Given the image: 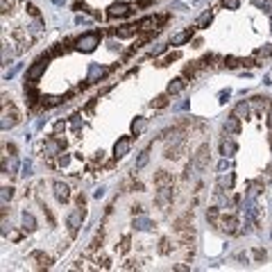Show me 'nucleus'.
<instances>
[{
	"label": "nucleus",
	"mask_w": 272,
	"mask_h": 272,
	"mask_svg": "<svg viewBox=\"0 0 272 272\" xmlns=\"http://www.w3.org/2000/svg\"><path fill=\"white\" fill-rule=\"evenodd\" d=\"M21 123V111H18L14 105H2V130H12V127H16V125Z\"/></svg>",
	"instance_id": "f257e3e1"
},
{
	"label": "nucleus",
	"mask_w": 272,
	"mask_h": 272,
	"mask_svg": "<svg viewBox=\"0 0 272 272\" xmlns=\"http://www.w3.org/2000/svg\"><path fill=\"white\" fill-rule=\"evenodd\" d=\"M98 43H100V34H98V32H89V34H84V36L77 39L75 48L77 50H82V53H93Z\"/></svg>",
	"instance_id": "f03ea898"
},
{
	"label": "nucleus",
	"mask_w": 272,
	"mask_h": 272,
	"mask_svg": "<svg viewBox=\"0 0 272 272\" xmlns=\"http://www.w3.org/2000/svg\"><path fill=\"white\" fill-rule=\"evenodd\" d=\"M82 220H84V207H77L68 213V218H66V227L71 231V236H75L77 229L82 227Z\"/></svg>",
	"instance_id": "7ed1b4c3"
},
{
	"label": "nucleus",
	"mask_w": 272,
	"mask_h": 272,
	"mask_svg": "<svg viewBox=\"0 0 272 272\" xmlns=\"http://www.w3.org/2000/svg\"><path fill=\"white\" fill-rule=\"evenodd\" d=\"M48 66V57H41V59H36L34 64L30 66V71H27V75H25V80H30V82H36L39 77L43 75V71H46Z\"/></svg>",
	"instance_id": "20e7f679"
},
{
	"label": "nucleus",
	"mask_w": 272,
	"mask_h": 272,
	"mask_svg": "<svg viewBox=\"0 0 272 272\" xmlns=\"http://www.w3.org/2000/svg\"><path fill=\"white\" fill-rule=\"evenodd\" d=\"M53 193H54V197H57V202H68L71 200V186L66 182H54L53 184Z\"/></svg>",
	"instance_id": "39448f33"
},
{
	"label": "nucleus",
	"mask_w": 272,
	"mask_h": 272,
	"mask_svg": "<svg viewBox=\"0 0 272 272\" xmlns=\"http://www.w3.org/2000/svg\"><path fill=\"white\" fill-rule=\"evenodd\" d=\"M154 202H157V207L166 209L168 204L172 202V186H159V190H157V197H154Z\"/></svg>",
	"instance_id": "423d86ee"
},
{
	"label": "nucleus",
	"mask_w": 272,
	"mask_h": 272,
	"mask_svg": "<svg viewBox=\"0 0 272 272\" xmlns=\"http://www.w3.org/2000/svg\"><path fill=\"white\" fill-rule=\"evenodd\" d=\"M218 225H220V229L225 231V234H229V236H231V234H236V231H238V218H236V216H222Z\"/></svg>",
	"instance_id": "0eeeda50"
},
{
	"label": "nucleus",
	"mask_w": 272,
	"mask_h": 272,
	"mask_svg": "<svg viewBox=\"0 0 272 272\" xmlns=\"http://www.w3.org/2000/svg\"><path fill=\"white\" fill-rule=\"evenodd\" d=\"M163 21H166V16H148V18H143L141 23H138V30L152 32V30H157V27H159Z\"/></svg>",
	"instance_id": "6e6552de"
},
{
	"label": "nucleus",
	"mask_w": 272,
	"mask_h": 272,
	"mask_svg": "<svg viewBox=\"0 0 272 272\" xmlns=\"http://www.w3.org/2000/svg\"><path fill=\"white\" fill-rule=\"evenodd\" d=\"M61 148H64V143H61L59 138H48V141L41 145V150L46 152V157H57V154L61 152Z\"/></svg>",
	"instance_id": "1a4fd4ad"
},
{
	"label": "nucleus",
	"mask_w": 272,
	"mask_h": 272,
	"mask_svg": "<svg viewBox=\"0 0 272 272\" xmlns=\"http://www.w3.org/2000/svg\"><path fill=\"white\" fill-rule=\"evenodd\" d=\"M193 163L197 166V170H204L209 166V145H200V150L193 157Z\"/></svg>",
	"instance_id": "9d476101"
},
{
	"label": "nucleus",
	"mask_w": 272,
	"mask_h": 272,
	"mask_svg": "<svg viewBox=\"0 0 272 272\" xmlns=\"http://www.w3.org/2000/svg\"><path fill=\"white\" fill-rule=\"evenodd\" d=\"M184 148H186V143H184V141H172V143H168L166 159H179V157L184 154Z\"/></svg>",
	"instance_id": "9b49d317"
},
{
	"label": "nucleus",
	"mask_w": 272,
	"mask_h": 272,
	"mask_svg": "<svg viewBox=\"0 0 272 272\" xmlns=\"http://www.w3.org/2000/svg\"><path fill=\"white\" fill-rule=\"evenodd\" d=\"M236 150H238V145L231 136H225V138L220 141V154H222V157H234Z\"/></svg>",
	"instance_id": "f8f14e48"
},
{
	"label": "nucleus",
	"mask_w": 272,
	"mask_h": 272,
	"mask_svg": "<svg viewBox=\"0 0 272 272\" xmlns=\"http://www.w3.org/2000/svg\"><path fill=\"white\" fill-rule=\"evenodd\" d=\"M130 148H132V141L127 138V136H123V138H118L116 145H113V157L120 159V157H125V154L130 152Z\"/></svg>",
	"instance_id": "ddd939ff"
},
{
	"label": "nucleus",
	"mask_w": 272,
	"mask_h": 272,
	"mask_svg": "<svg viewBox=\"0 0 272 272\" xmlns=\"http://www.w3.org/2000/svg\"><path fill=\"white\" fill-rule=\"evenodd\" d=\"M247 102H249V107H252V111L263 113V109H270V100L263 98V95H252Z\"/></svg>",
	"instance_id": "4468645a"
},
{
	"label": "nucleus",
	"mask_w": 272,
	"mask_h": 272,
	"mask_svg": "<svg viewBox=\"0 0 272 272\" xmlns=\"http://www.w3.org/2000/svg\"><path fill=\"white\" fill-rule=\"evenodd\" d=\"M107 14L109 16H127L130 14V5L127 2H113V5H109Z\"/></svg>",
	"instance_id": "2eb2a0df"
},
{
	"label": "nucleus",
	"mask_w": 272,
	"mask_h": 272,
	"mask_svg": "<svg viewBox=\"0 0 272 272\" xmlns=\"http://www.w3.org/2000/svg\"><path fill=\"white\" fill-rule=\"evenodd\" d=\"M172 184H175V179H172L170 172L159 170L154 175V186H157V189H159V186H172Z\"/></svg>",
	"instance_id": "dca6fc26"
},
{
	"label": "nucleus",
	"mask_w": 272,
	"mask_h": 272,
	"mask_svg": "<svg viewBox=\"0 0 272 272\" xmlns=\"http://www.w3.org/2000/svg\"><path fill=\"white\" fill-rule=\"evenodd\" d=\"M225 132L227 134H238L241 132V118H238L236 113H231L229 118L225 120Z\"/></svg>",
	"instance_id": "f3484780"
},
{
	"label": "nucleus",
	"mask_w": 272,
	"mask_h": 272,
	"mask_svg": "<svg viewBox=\"0 0 272 272\" xmlns=\"http://www.w3.org/2000/svg\"><path fill=\"white\" fill-rule=\"evenodd\" d=\"M234 186V172L227 170V172H218V189H225L229 190Z\"/></svg>",
	"instance_id": "a211bd4d"
},
{
	"label": "nucleus",
	"mask_w": 272,
	"mask_h": 272,
	"mask_svg": "<svg viewBox=\"0 0 272 272\" xmlns=\"http://www.w3.org/2000/svg\"><path fill=\"white\" fill-rule=\"evenodd\" d=\"M184 89H186V80H184V77H175V80L168 84V91H166V93L168 95H177V93H182Z\"/></svg>",
	"instance_id": "6ab92c4d"
},
{
	"label": "nucleus",
	"mask_w": 272,
	"mask_h": 272,
	"mask_svg": "<svg viewBox=\"0 0 272 272\" xmlns=\"http://www.w3.org/2000/svg\"><path fill=\"white\" fill-rule=\"evenodd\" d=\"M16 170H18V159L12 154V159L7 161L5 157H2V175H16Z\"/></svg>",
	"instance_id": "aec40b11"
},
{
	"label": "nucleus",
	"mask_w": 272,
	"mask_h": 272,
	"mask_svg": "<svg viewBox=\"0 0 272 272\" xmlns=\"http://www.w3.org/2000/svg\"><path fill=\"white\" fill-rule=\"evenodd\" d=\"M21 227H23V231H34L36 229V220L32 213L23 211V216H21Z\"/></svg>",
	"instance_id": "412c9836"
},
{
	"label": "nucleus",
	"mask_w": 272,
	"mask_h": 272,
	"mask_svg": "<svg viewBox=\"0 0 272 272\" xmlns=\"http://www.w3.org/2000/svg\"><path fill=\"white\" fill-rule=\"evenodd\" d=\"M134 229H138V231L152 229V220H150L148 216H141V213H138V218H134Z\"/></svg>",
	"instance_id": "4be33fe9"
},
{
	"label": "nucleus",
	"mask_w": 272,
	"mask_h": 272,
	"mask_svg": "<svg viewBox=\"0 0 272 272\" xmlns=\"http://www.w3.org/2000/svg\"><path fill=\"white\" fill-rule=\"evenodd\" d=\"M234 113H236L238 118H249V113H252V107H249V102H238L236 107H234Z\"/></svg>",
	"instance_id": "5701e85b"
},
{
	"label": "nucleus",
	"mask_w": 272,
	"mask_h": 272,
	"mask_svg": "<svg viewBox=\"0 0 272 272\" xmlns=\"http://www.w3.org/2000/svg\"><path fill=\"white\" fill-rule=\"evenodd\" d=\"M190 36H193V30H184V32H179L177 36H172V43H170V46H182V43L190 41Z\"/></svg>",
	"instance_id": "b1692460"
},
{
	"label": "nucleus",
	"mask_w": 272,
	"mask_h": 272,
	"mask_svg": "<svg viewBox=\"0 0 272 272\" xmlns=\"http://www.w3.org/2000/svg\"><path fill=\"white\" fill-rule=\"evenodd\" d=\"M136 32H138V27H136V25H123V27H120V30H116L113 34L120 36V39H127V36L136 34Z\"/></svg>",
	"instance_id": "393cba45"
},
{
	"label": "nucleus",
	"mask_w": 272,
	"mask_h": 272,
	"mask_svg": "<svg viewBox=\"0 0 272 272\" xmlns=\"http://www.w3.org/2000/svg\"><path fill=\"white\" fill-rule=\"evenodd\" d=\"M261 184H263V182H254V184H249V186H247V195H245V197H247V200H256V197H259V193H261V190H263V186H261Z\"/></svg>",
	"instance_id": "a878e982"
},
{
	"label": "nucleus",
	"mask_w": 272,
	"mask_h": 272,
	"mask_svg": "<svg viewBox=\"0 0 272 272\" xmlns=\"http://www.w3.org/2000/svg\"><path fill=\"white\" fill-rule=\"evenodd\" d=\"M105 68H100L98 64H91V73H89V82H95V80H100L102 75H105Z\"/></svg>",
	"instance_id": "bb28decb"
},
{
	"label": "nucleus",
	"mask_w": 272,
	"mask_h": 272,
	"mask_svg": "<svg viewBox=\"0 0 272 272\" xmlns=\"http://www.w3.org/2000/svg\"><path fill=\"white\" fill-rule=\"evenodd\" d=\"M145 125H148V120L145 118H136V120H132V134H141L143 130H145Z\"/></svg>",
	"instance_id": "cd10ccee"
},
{
	"label": "nucleus",
	"mask_w": 272,
	"mask_h": 272,
	"mask_svg": "<svg viewBox=\"0 0 272 272\" xmlns=\"http://www.w3.org/2000/svg\"><path fill=\"white\" fill-rule=\"evenodd\" d=\"M227 170H234V163H231V157H222L218 163V172H227Z\"/></svg>",
	"instance_id": "c85d7f7f"
},
{
	"label": "nucleus",
	"mask_w": 272,
	"mask_h": 272,
	"mask_svg": "<svg viewBox=\"0 0 272 272\" xmlns=\"http://www.w3.org/2000/svg\"><path fill=\"white\" fill-rule=\"evenodd\" d=\"M150 161V150H143L141 152V157H138V161H136V170H143V168H145V163H148Z\"/></svg>",
	"instance_id": "c756f323"
},
{
	"label": "nucleus",
	"mask_w": 272,
	"mask_h": 272,
	"mask_svg": "<svg viewBox=\"0 0 272 272\" xmlns=\"http://www.w3.org/2000/svg\"><path fill=\"white\" fill-rule=\"evenodd\" d=\"M0 197H2V207H7V202L14 197V186H2V193H0Z\"/></svg>",
	"instance_id": "7c9ffc66"
},
{
	"label": "nucleus",
	"mask_w": 272,
	"mask_h": 272,
	"mask_svg": "<svg viewBox=\"0 0 272 272\" xmlns=\"http://www.w3.org/2000/svg\"><path fill=\"white\" fill-rule=\"evenodd\" d=\"M211 18H213V12H211V9H207V12H204L195 21V27H204V25H209V21H211Z\"/></svg>",
	"instance_id": "2f4dec72"
},
{
	"label": "nucleus",
	"mask_w": 272,
	"mask_h": 272,
	"mask_svg": "<svg viewBox=\"0 0 272 272\" xmlns=\"http://www.w3.org/2000/svg\"><path fill=\"white\" fill-rule=\"evenodd\" d=\"M57 166H59V168H68V166H71V154H66V152L57 154Z\"/></svg>",
	"instance_id": "473e14b6"
},
{
	"label": "nucleus",
	"mask_w": 272,
	"mask_h": 272,
	"mask_svg": "<svg viewBox=\"0 0 272 272\" xmlns=\"http://www.w3.org/2000/svg\"><path fill=\"white\" fill-rule=\"evenodd\" d=\"M168 105V93H163V95H157L152 100V107L154 109H163V107Z\"/></svg>",
	"instance_id": "72a5a7b5"
},
{
	"label": "nucleus",
	"mask_w": 272,
	"mask_h": 272,
	"mask_svg": "<svg viewBox=\"0 0 272 272\" xmlns=\"http://www.w3.org/2000/svg\"><path fill=\"white\" fill-rule=\"evenodd\" d=\"M254 2H256V7H261L263 12L272 16V0H254Z\"/></svg>",
	"instance_id": "f704fd0d"
},
{
	"label": "nucleus",
	"mask_w": 272,
	"mask_h": 272,
	"mask_svg": "<svg viewBox=\"0 0 272 272\" xmlns=\"http://www.w3.org/2000/svg\"><path fill=\"white\" fill-rule=\"evenodd\" d=\"M30 175H32V163H30V161H25L23 166H21V177H23V179H27Z\"/></svg>",
	"instance_id": "c9c22d12"
},
{
	"label": "nucleus",
	"mask_w": 272,
	"mask_h": 272,
	"mask_svg": "<svg viewBox=\"0 0 272 272\" xmlns=\"http://www.w3.org/2000/svg\"><path fill=\"white\" fill-rule=\"evenodd\" d=\"M207 220L209 222H213V225H216V222H218V207H211L207 211Z\"/></svg>",
	"instance_id": "e433bc0d"
},
{
	"label": "nucleus",
	"mask_w": 272,
	"mask_h": 272,
	"mask_svg": "<svg viewBox=\"0 0 272 272\" xmlns=\"http://www.w3.org/2000/svg\"><path fill=\"white\" fill-rule=\"evenodd\" d=\"M0 5H2V16H7V14H12L14 0H0Z\"/></svg>",
	"instance_id": "4c0bfd02"
},
{
	"label": "nucleus",
	"mask_w": 272,
	"mask_h": 272,
	"mask_svg": "<svg viewBox=\"0 0 272 272\" xmlns=\"http://www.w3.org/2000/svg\"><path fill=\"white\" fill-rule=\"evenodd\" d=\"M100 245H102V234H98V236H95V238H93V241H91L89 249H91V252H95V249L100 247Z\"/></svg>",
	"instance_id": "58836bf2"
},
{
	"label": "nucleus",
	"mask_w": 272,
	"mask_h": 272,
	"mask_svg": "<svg viewBox=\"0 0 272 272\" xmlns=\"http://www.w3.org/2000/svg\"><path fill=\"white\" fill-rule=\"evenodd\" d=\"M161 254H168L170 252V243H168V238H161V247H159Z\"/></svg>",
	"instance_id": "ea45409f"
},
{
	"label": "nucleus",
	"mask_w": 272,
	"mask_h": 272,
	"mask_svg": "<svg viewBox=\"0 0 272 272\" xmlns=\"http://www.w3.org/2000/svg\"><path fill=\"white\" fill-rule=\"evenodd\" d=\"M270 54H272V46H266V48H259L256 57H270Z\"/></svg>",
	"instance_id": "a19ab883"
},
{
	"label": "nucleus",
	"mask_w": 272,
	"mask_h": 272,
	"mask_svg": "<svg viewBox=\"0 0 272 272\" xmlns=\"http://www.w3.org/2000/svg\"><path fill=\"white\" fill-rule=\"evenodd\" d=\"M261 182H272V163L266 168V175H261Z\"/></svg>",
	"instance_id": "79ce46f5"
},
{
	"label": "nucleus",
	"mask_w": 272,
	"mask_h": 272,
	"mask_svg": "<svg viewBox=\"0 0 272 272\" xmlns=\"http://www.w3.org/2000/svg\"><path fill=\"white\" fill-rule=\"evenodd\" d=\"M80 125H82V118H80L77 113H75V116H71V127H73V130H77Z\"/></svg>",
	"instance_id": "37998d69"
},
{
	"label": "nucleus",
	"mask_w": 272,
	"mask_h": 272,
	"mask_svg": "<svg viewBox=\"0 0 272 272\" xmlns=\"http://www.w3.org/2000/svg\"><path fill=\"white\" fill-rule=\"evenodd\" d=\"M175 59H179V53H172V54H168V57H166V61H163V64H161V66L172 64V61H175Z\"/></svg>",
	"instance_id": "c03bdc74"
},
{
	"label": "nucleus",
	"mask_w": 272,
	"mask_h": 272,
	"mask_svg": "<svg viewBox=\"0 0 272 272\" xmlns=\"http://www.w3.org/2000/svg\"><path fill=\"white\" fill-rule=\"evenodd\" d=\"M163 50H166V46H163V43H159L157 48H152V50H150V54H159V53H163Z\"/></svg>",
	"instance_id": "a18cd8bd"
},
{
	"label": "nucleus",
	"mask_w": 272,
	"mask_h": 272,
	"mask_svg": "<svg viewBox=\"0 0 272 272\" xmlns=\"http://www.w3.org/2000/svg\"><path fill=\"white\" fill-rule=\"evenodd\" d=\"M225 7H229V9H236V7H238V0H225Z\"/></svg>",
	"instance_id": "49530a36"
},
{
	"label": "nucleus",
	"mask_w": 272,
	"mask_h": 272,
	"mask_svg": "<svg viewBox=\"0 0 272 272\" xmlns=\"http://www.w3.org/2000/svg\"><path fill=\"white\" fill-rule=\"evenodd\" d=\"M266 123H268V130L272 132V107H270V111H268V118H266Z\"/></svg>",
	"instance_id": "de8ad7c7"
},
{
	"label": "nucleus",
	"mask_w": 272,
	"mask_h": 272,
	"mask_svg": "<svg viewBox=\"0 0 272 272\" xmlns=\"http://www.w3.org/2000/svg\"><path fill=\"white\" fill-rule=\"evenodd\" d=\"M254 256H256V259H266V252H263V249H254Z\"/></svg>",
	"instance_id": "09e8293b"
},
{
	"label": "nucleus",
	"mask_w": 272,
	"mask_h": 272,
	"mask_svg": "<svg viewBox=\"0 0 272 272\" xmlns=\"http://www.w3.org/2000/svg\"><path fill=\"white\" fill-rule=\"evenodd\" d=\"M66 130V123H57L54 125V132H57V134H59V132H64Z\"/></svg>",
	"instance_id": "8fccbe9b"
},
{
	"label": "nucleus",
	"mask_w": 272,
	"mask_h": 272,
	"mask_svg": "<svg viewBox=\"0 0 272 272\" xmlns=\"http://www.w3.org/2000/svg\"><path fill=\"white\" fill-rule=\"evenodd\" d=\"M84 202H86V197L80 193V195H77V207H84Z\"/></svg>",
	"instance_id": "3c124183"
},
{
	"label": "nucleus",
	"mask_w": 272,
	"mask_h": 272,
	"mask_svg": "<svg viewBox=\"0 0 272 272\" xmlns=\"http://www.w3.org/2000/svg\"><path fill=\"white\" fill-rule=\"evenodd\" d=\"M227 98H229V91H222L220 93V102H227Z\"/></svg>",
	"instance_id": "603ef678"
},
{
	"label": "nucleus",
	"mask_w": 272,
	"mask_h": 272,
	"mask_svg": "<svg viewBox=\"0 0 272 272\" xmlns=\"http://www.w3.org/2000/svg\"><path fill=\"white\" fill-rule=\"evenodd\" d=\"M93 195H95V197H98V200H100V197H102V195H105V189H98V190H95V193H93Z\"/></svg>",
	"instance_id": "864d4df0"
},
{
	"label": "nucleus",
	"mask_w": 272,
	"mask_h": 272,
	"mask_svg": "<svg viewBox=\"0 0 272 272\" xmlns=\"http://www.w3.org/2000/svg\"><path fill=\"white\" fill-rule=\"evenodd\" d=\"M175 270H177V272H184V270H189V266H175Z\"/></svg>",
	"instance_id": "5fc2aeb1"
},
{
	"label": "nucleus",
	"mask_w": 272,
	"mask_h": 272,
	"mask_svg": "<svg viewBox=\"0 0 272 272\" xmlns=\"http://www.w3.org/2000/svg\"><path fill=\"white\" fill-rule=\"evenodd\" d=\"M268 141H270V150H272V132H270V138H268Z\"/></svg>",
	"instance_id": "6e6d98bb"
},
{
	"label": "nucleus",
	"mask_w": 272,
	"mask_h": 272,
	"mask_svg": "<svg viewBox=\"0 0 272 272\" xmlns=\"http://www.w3.org/2000/svg\"><path fill=\"white\" fill-rule=\"evenodd\" d=\"M270 27H272V21H270Z\"/></svg>",
	"instance_id": "4d7b16f0"
}]
</instances>
